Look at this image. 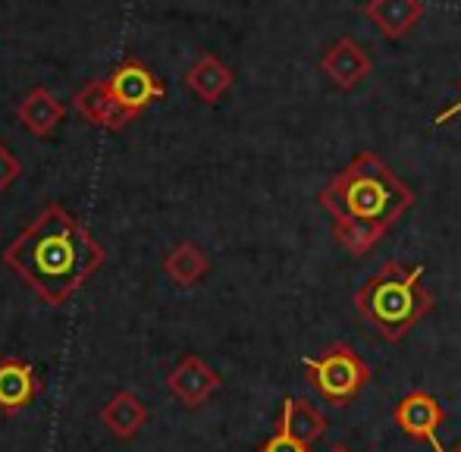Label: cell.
<instances>
[{"instance_id":"1","label":"cell","mask_w":461,"mask_h":452,"mask_svg":"<svg viewBox=\"0 0 461 452\" xmlns=\"http://www.w3.org/2000/svg\"><path fill=\"white\" fill-rule=\"evenodd\" d=\"M414 202L411 185L370 151L355 154L317 192V204L330 214L336 242L352 258L370 255Z\"/></svg>"},{"instance_id":"2","label":"cell","mask_w":461,"mask_h":452,"mask_svg":"<svg viewBox=\"0 0 461 452\" xmlns=\"http://www.w3.org/2000/svg\"><path fill=\"white\" fill-rule=\"evenodd\" d=\"M4 264L19 274L44 302L63 305L82 283L101 270L104 245L63 204L44 208L23 236L4 251Z\"/></svg>"},{"instance_id":"3","label":"cell","mask_w":461,"mask_h":452,"mask_svg":"<svg viewBox=\"0 0 461 452\" xmlns=\"http://www.w3.org/2000/svg\"><path fill=\"white\" fill-rule=\"evenodd\" d=\"M424 264L386 261L355 293V312L383 342L405 339L437 308V295L424 286Z\"/></svg>"},{"instance_id":"4","label":"cell","mask_w":461,"mask_h":452,"mask_svg":"<svg viewBox=\"0 0 461 452\" xmlns=\"http://www.w3.org/2000/svg\"><path fill=\"white\" fill-rule=\"evenodd\" d=\"M308 384L327 399L333 409H346L361 396V390L374 380V371L348 342H333L317 358H302Z\"/></svg>"},{"instance_id":"5","label":"cell","mask_w":461,"mask_h":452,"mask_svg":"<svg viewBox=\"0 0 461 452\" xmlns=\"http://www.w3.org/2000/svg\"><path fill=\"white\" fill-rule=\"evenodd\" d=\"M446 409L439 405V399L427 390H411L408 396H402L393 409V421L408 440L427 443L433 452H446V447L439 443L437 430L446 424Z\"/></svg>"},{"instance_id":"6","label":"cell","mask_w":461,"mask_h":452,"mask_svg":"<svg viewBox=\"0 0 461 452\" xmlns=\"http://www.w3.org/2000/svg\"><path fill=\"white\" fill-rule=\"evenodd\" d=\"M321 73L342 92H352L374 73V60L352 35H342L321 54Z\"/></svg>"},{"instance_id":"7","label":"cell","mask_w":461,"mask_h":452,"mask_svg":"<svg viewBox=\"0 0 461 452\" xmlns=\"http://www.w3.org/2000/svg\"><path fill=\"white\" fill-rule=\"evenodd\" d=\"M107 82H110V92L116 95V101H120L122 107H129V111H135V113L145 111L151 101L164 98V82H160L158 76L145 67V63L135 60V57L122 60L120 67L113 69V76H110Z\"/></svg>"},{"instance_id":"8","label":"cell","mask_w":461,"mask_h":452,"mask_svg":"<svg viewBox=\"0 0 461 452\" xmlns=\"http://www.w3.org/2000/svg\"><path fill=\"white\" fill-rule=\"evenodd\" d=\"M220 386H223V377H220L204 358H198V355H185V358L170 371V377H167L170 396H176L185 409L204 405Z\"/></svg>"},{"instance_id":"9","label":"cell","mask_w":461,"mask_h":452,"mask_svg":"<svg viewBox=\"0 0 461 452\" xmlns=\"http://www.w3.org/2000/svg\"><path fill=\"white\" fill-rule=\"evenodd\" d=\"M41 393V380H38L35 367L25 358H0V411L4 415H19L35 402Z\"/></svg>"},{"instance_id":"10","label":"cell","mask_w":461,"mask_h":452,"mask_svg":"<svg viewBox=\"0 0 461 452\" xmlns=\"http://www.w3.org/2000/svg\"><path fill=\"white\" fill-rule=\"evenodd\" d=\"M73 104H76V111L86 116L88 122L110 129V132L122 129L129 120H132V116H139L135 111H129V107H122L120 101H116V95L110 92V82L107 79H97V82H88V86H82L79 92H76Z\"/></svg>"},{"instance_id":"11","label":"cell","mask_w":461,"mask_h":452,"mask_svg":"<svg viewBox=\"0 0 461 452\" xmlns=\"http://www.w3.org/2000/svg\"><path fill=\"white\" fill-rule=\"evenodd\" d=\"M361 13L374 23V29L383 38L395 41V38L408 35L424 19L427 6L424 0H365Z\"/></svg>"},{"instance_id":"12","label":"cell","mask_w":461,"mask_h":452,"mask_svg":"<svg viewBox=\"0 0 461 452\" xmlns=\"http://www.w3.org/2000/svg\"><path fill=\"white\" fill-rule=\"evenodd\" d=\"M276 434L292 437V440L304 443V447H314L327 434V415L317 405L304 402V399L285 396L276 418Z\"/></svg>"},{"instance_id":"13","label":"cell","mask_w":461,"mask_h":452,"mask_svg":"<svg viewBox=\"0 0 461 452\" xmlns=\"http://www.w3.org/2000/svg\"><path fill=\"white\" fill-rule=\"evenodd\" d=\"M101 421L116 440H132L148 421V405L132 390H120L104 402Z\"/></svg>"},{"instance_id":"14","label":"cell","mask_w":461,"mask_h":452,"mask_svg":"<svg viewBox=\"0 0 461 452\" xmlns=\"http://www.w3.org/2000/svg\"><path fill=\"white\" fill-rule=\"evenodd\" d=\"M63 113H67V107L57 101V95L50 92V88H41V86L32 88L16 107V116L23 120V126L29 129L32 135H38V139H48V135L60 126Z\"/></svg>"},{"instance_id":"15","label":"cell","mask_w":461,"mask_h":452,"mask_svg":"<svg viewBox=\"0 0 461 452\" xmlns=\"http://www.w3.org/2000/svg\"><path fill=\"white\" fill-rule=\"evenodd\" d=\"M232 79H236L232 69L213 54H201L185 73V86L192 88L204 104H217V101L232 88Z\"/></svg>"},{"instance_id":"16","label":"cell","mask_w":461,"mask_h":452,"mask_svg":"<svg viewBox=\"0 0 461 452\" xmlns=\"http://www.w3.org/2000/svg\"><path fill=\"white\" fill-rule=\"evenodd\" d=\"M207 270H211V258L194 242H176L170 249V255L164 258V274L183 289L204 280Z\"/></svg>"},{"instance_id":"17","label":"cell","mask_w":461,"mask_h":452,"mask_svg":"<svg viewBox=\"0 0 461 452\" xmlns=\"http://www.w3.org/2000/svg\"><path fill=\"white\" fill-rule=\"evenodd\" d=\"M19 176H23V164H19L16 154L10 151V145L0 141V192L10 189Z\"/></svg>"},{"instance_id":"18","label":"cell","mask_w":461,"mask_h":452,"mask_svg":"<svg viewBox=\"0 0 461 452\" xmlns=\"http://www.w3.org/2000/svg\"><path fill=\"white\" fill-rule=\"evenodd\" d=\"M261 452H311V447H304V443L292 440V437H285V434H274L270 440H264Z\"/></svg>"},{"instance_id":"19","label":"cell","mask_w":461,"mask_h":452,"mask_svg":"<svg viewBox=\"0 0 461 452\" xmlns=\"http://www.w3.org/2000/svg\"><path fill=\"white\" fill-rule=\"evenodd\" d=\"M458 88H461V79H458ZM458 113H461V98H458V101H452V104L446 107V111H439L437 116H433V126H446V122L456 120Z\"/></svg>"},{"instance_id":"20","label":"cell","mask_w":461,"mask_h":452,"mask_svg":"<svg viewBox=\"0 0 461 452\" xmlns=\"http://www.w3.org/2000/svg\"><path fill=\"white\" fill-rule=\"evenodd\" d=\"M330 452H352V449H348V447H346V443H336V447H333V449H330Z\"/></svg>"},{"instance_id":"21","label":"cell","mask_w":461,"mask_h":452,"mask_svg":"<svg viewBox=\"0 0 461 452\" xmlns=\"http://www.w3.org/2000/svg\"><path fill=\"white\" fill-rule=\"evenodd\" d=\"M456 452H461V440H458V447H456Z\"/></svg>"}]
</instances>
